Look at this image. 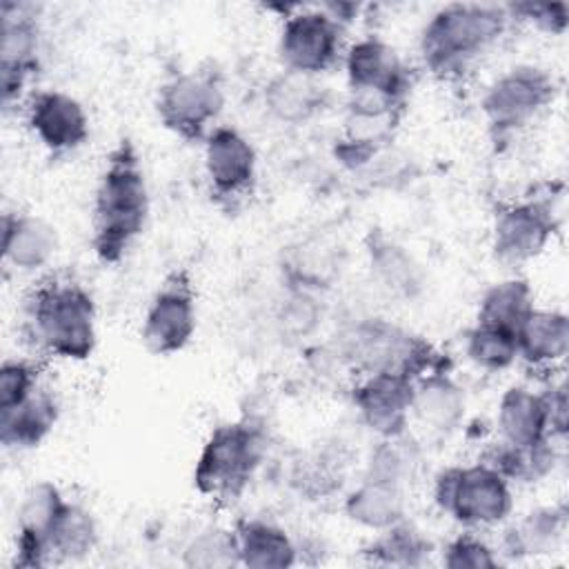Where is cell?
Segmentation results:
<instances>
[{"mask_svg": "<svg viewBox=\"0 0 569 569\" xmlns=\"http://www.w3.org/2000/svg\"><path fill=\"white\" fill-rule=\"evenodd\" d=\"M327 102V89L318 84V78L284 71L269 80L264 87L267 111L284 124H302L322 111Z\"/></svg>", "mask_w": 569, "mask_h": 569, "instance_id": "obj_27", "label": "cell"}, {"mask_svg": "<svg viewBox=\"0 0 569 569\" xmlns=\"http://www.w3.org/2000/svg\"><path fill=\"white\" fill-rule=\"evenodd\" d=\"M416 467V449L407 445V433L398 438H378L369 453L365 478L405 487Z\"/></svg>", "mask_w": 569, "mask_h": 569, "instance_id": "obj_33", "label": "cell"}, {"mask_svg": "<svg viewBox=\"0 0 569 569\" xmlns=\"http://www.w3.org/2000/svg\"><path fill=\"white\" fill-rule=\"evenodd\" d=\"M496 427L498 440L513 447H531L551 438L545 393L527 385H511L498 400Z\"/></svg>", "mask_w": 569, "mask_h": 569, "instance_id": "obj_22", "label": "cell"}, {"mask_svg": "<svg viewBox=\"0 0 569 569\" xmlns=\"http://www.w3.org/2000/svg\"><path fill=\"white\" fill-rule=\"evenodd\" d=\"M182 565L187 567H233L238 562V547L233 529L207 527L198 531L182 551Z\"/></svg>", "mask_w": 569, "mask_h": 569, "instance_id": "obj_34", "label": "cell"}, {"mask_svg": "<svg viewBox=\"0 0 569 569\" xmlns=\"http://www.w3.org/2000/svg\"><path fill=\"white\" fill-rule=\"evenodd\" d=\"M267 442V429L253 418L213 427L193 465L196 491L216 505H236L256 478Z\"/></svg>", "mask_w": 569, "mask_h": 569, "instance_id": "obj_4", "label": "cell"}, {"mask_svg": "<svg viewBox=\"0 0 569 569\" xmlns=\"http://www.w3.org/2000/svg\"><path fill=\"white\" fill-rule=\"evenodd\" d=\"M313 293L316 291L289 287V296L280 309V325L284 331H289L293 336H307L309 331L316 329L320 309H318V300Z\"/></svg>", "mask_w": 569, "mask_h": 569, "instance_id": "obj_37", "label": "cell"}, {"mask_svg": "<svg viewBox=\"0 0 569 569\" xmlns=\"http://www.w3.org/2000/svg\"><path fill=\"white\" fill-rule=\"evenodd\" d=\"M202 164L211 198L236 209L253 193L258 180V153L253 142L231 124H216L202 140Z\"/></svg>", "mask_w": 569, "mask_h": 569, "instance_id": "obj_12", "label": "cell"}, {"mask_svg": "<svg viewBox=\"0 0 569 569\" xmlns=\"http://www.w3.org/2000/svg\"><path fill=\"white\" fill-rule=\"evenodd\" d=\"M556 96V76L538 64H516L493 78L480 100L493 144H502L533 124Z\"/></svg>", "mask_w": 569, "mask_h": 569, "instance_id": "obj_7", "label": "cell"}, {"mask_svg": "<svg viewBox=\"0 0 569 569\" xmlns=\"http://www.w3.org/2000/svg\"><path fill=\"white\" fill-rule=\"evenodd\" d=\"M467 413V393L449 371V362L440 365L413 380L411 418L433 433H453Z\"/></svg>", "mask_w": 569, "mask_h": 569, "instance_id": "obj_18", "label": "cell"}, {"mask_svg": "<svg viewBox=\"0 0 569 569\" xmlns=\"http://www.w3.org/2000/svg\"><path fill=\"white\" fill-rule=\"evenodd\" d=\"M513 20H525L538 31L562 36L569 24V7L565 2H518L507 4Z\"/></svg>", "mask_w": 569, "mask_h": 569, "instance_id": "obj_38", "label": "cell"}, {"mask_svg": "<svg viewBox=\"0 0 569 569\" xmlns=\"http://www.w3.org/2000/svg\"><path fill=\"white\" fill-rule=\"evenodd\" d=\"M513 22L507 4L451 2L422 27L418 49L429 73L442 80L460 78L485 56Z\"/></svg>", "mask_w": 569, "mask_h": 569, "instance_id": "obj_3", "label": "cell"}, {"mask_svg": "<svg viewBox=\"0 0 569 569\" xmlns=\"http://www.w3.org/2000/svg\"><path fill=\"white\" fill-rule=\"evenodd\" d=\"M198 329V298L187 269H173L156 289L144 318L140 338L149 353H180Z\"/></svg>", "mask_w": 569, "mask_h": 569, "instance_id": "obj_10", "label": "cell"}, {"mask_svg": "<svg viewBox=\"0 0 569 569\" xmlns=\"http://www.w3.org/2000/svg\"><path fill=\"white\" fill-rule=\"evenodd\" d=\"M64 502H67V496L51 480H38L22 493L16 511L13 567L42 569L51 565L49 533Z\"/></svg>", "mask_w": 569, "mask_h": 569, "instance_id": "obj_17", "label": "cell"}, {"mask_svg": "<svg viewBox=\"0 0 569 569\" xmlns=\"http://www.w3.org/2000/svg\"><path fill=\"white\" fill-rule=\"evenodd\" d=\"M367 260L378 287L398 300H413L425 289V273L413 253L385 231H369Z\"/></svg>", "mask_w": 569, "mask_h": 569, "instance_id": "obj_21", "label": "cell"}, {"mask_svg": "<svg viewBox=\"0 0 569 569\" xmlns=\"http://www.w3.org/2000/svg\"><path fill=\"white\" fill-rule=\"evenodd\" d=\"M0 18V93L11 109L40 69V24L33 9L18 2H2Z\"/></svg>", "mask_w": 569, "mask_h": 569, "instance_id": "obj_13", "label": "cell"}, {"mask_svg": "<svg viewBox=\"0 0 569 569\" xmlns=\"http://www.w3.org/2000/svg\"><path fill=\"white\" fill-rule=\"evenodd\" d=\"M413 380L400 373H365L351 389L360 422L378 438H398L411 422Z\"/></svg>", "mask_w": 569, "mask_h": 569, "instance_id": "obj_15", "label": "cell"}, {"mask_svg": "<svg viewBox=\"0 0 569 569\" xmlns=\"http://www.w3.org/2000/svg\"><path fill=\"white\" fill-rule=\"evenodd\" d=\"M342 358L365 373H400L411 380L447 365V358L422 336L382 318L356 322L340 340Z\"/></svg>", "mask_w": 569, "mask_h": 569, "instance_id": "obj_5", "label": "cell"}, {"mask_svg": "<svg viewBox=\"0 0 569 569\" xmlns=\"http://www.w3.org/2000/svg\"><path fill=\"white\" fill-rule=\"evenodd\" d=\"M347 91H373L409 100L411 73L398 51L380 36H362L345 49Z\"/></svg>", "mask_w": 569, "mask_h": 569, "instance_id": "obj_16", "label": "cell"}, {"mask_svg": "<svg viewBox=\"0 0 569 569\" xmlns=\"http://www.w3.org/2000/svg\"><path fill=\"white\" fill-rule=\"evenodd\" d=\"M558 229L551 198H522L498 207L491 224V251L505 267H522L536 260Z\"/></svg>", "mask_w": 569, "mask_h": 569, "instance_id": "obj_11", "label": "cell"}, {"mask_svg": "<svg viewBox=\"0 0 569 569\" xmlns=\"http://www.w3.org/2000/svg\"><path fill=\"white\" fill-rule=\"evenodd\" d=\"M27 127L49 156L78 151L91 136L89 116L78 98L60 89H42L27 100Z\"/></svg>", "mask_w": 569, "mask_h": 569, "instance_id": "obj_14", "label": "cell"}, {"mask_svg": "<svg viewBox=\"0 0 569 569\" xmlns=\"http://www.w3.org/2000/svg\"><path fill=\"white\" fill-rule=\"evenodd\" d=\"M347 27L318 7H284L278 36V58L284 71L318 78L345 56Z\"/></svg>", "mask_w": 569, "mask_h": 569, "instance_id": "obj_9", "label": "cell"}, {"mask_svg": "<svg viewBox=\"0 0 569 569\" xmlns=\"http://www.w3.org/2000/svg\"><path fill=\"white\" fill-rule=\"evenodd\" d=\"M40 387V369L29 358H7L0 367V411L27 400Z\"/></svg>", "mask_w": 569, "mask_h": 569, "instance_id": "obj_36", "label": "cell"}, {"mask_svg": "<svg viewBox=\"0 0 569 569\" xmlns=\"http://www.w3.org/2000/svg\"><path fill=\"white\" fill-rule=\"evenodd\" d=\"M231 529L242 567L287 569L298 562L300 547L284 527L264 518H240Z\"/></svg>", "mask_w": 569, "mask_h": 569, "instance_id": "obj_24", "label": "cell"}, {"mask_svg": "<svg viewBox=\"0 0 569 569\" xmlns=\"http://www.w3.org/2000/svg\"><path fill=\"white\" fill-rule=\"evenodd\" d=\"M151 198L140 153L122 138L104 158L93 209L91 249L102 264H118L142 236L149 220Z\"/></svg>", "mask_w": 569, "mask_h": 569, "instance_id": "obj_1", "label": "cell"}, {"mask_svg": "<svg viewBox=\"0 0 569 569\" xmlns=\"http://www.w3.org/2000/svg\"><path fill=\"white\" fill-rule=\"evenodd\" d=\"M58 251V231L36 213L7 211L2 216V258L18 273L44 269Z\"/></svg>", "mask_w": 569, "mask_h": 569, "instance_id": "obj_19", "label": "cell"}, {"mask_svg": "<svg viewBox=\"0 0 569 569\" xmlns=\"http://www.w3.org/2000/svg\"><path fill=\"white\" fill-rule=\"evenodd\" d=\"M342 509L353 525L373 533L385 531L407 518L405 487L362 478L360 485L347 493Z\"/></svg>", "mask_w": 569, "mask_h": 569, "instance_id": "obj_26", "label": "cell"}, {"mask_svg": "<svg viewBox=\"0 0 569 569\" xmlns=\"http://www.w3.org/2000/svg\"><path fill=\"white\" fill-rule=\"evenodd\" d=\"M500 471L511 485H536L551 476L558 465V440L547 438L531 447H513L502 440L493 442L480 458Z\"/></svg>", "mask_w": 569, "mask_h": 569, "instance_id": "obj_28", "label": "cell"}, {"mask_svg": "<svg viewBox=\"0 0 569 569\" xmlns=\"http://www.w3.org/2000/svg\"><path fill=\"white\" fill-rule=\"evenodd\" d=\"M545 402H547V416H549V433L553 440L562 442L567 438V422H569V402H567V385L551 382L545 391Z\"/></svg>", "mask_w": 569, "mask_h": 569, "instance_id": "obj_39", "label": "cell"}, {"mask_svg": "<svg viewBox=\"0 0 569 569\" xmlns=\"http://www.w3.org/2000/svg\"><path fill=\"white\" fill-rule=\"evenodd\" d=\"M533 289L529 280L520 276H511L493 282L485 289L478 302L476 322L493 325L507 331H518L525 318L533 311Z\"/></svg>", "mask_w": 569, "mask_h": 569, "instance_id": "obj_30", "label": "cell"}, {"mask_svg": "<svg viewBox=\"0 0 569 569\" xmlns=\"http://www.w3.org/2000/svg\"><path fill=\"white\" fill-rule=\"evenodd\" d=\"M227 96L216 71L191 69L164 80L156 96L160 124L187 142H202L216 127Z\"/></svg>", "mask_w": 569, "mask_h": 569, "instance_id": "obj_8", "label": "cell"}, {"mask_svg": "<svg viewBox=\"0 0 569 569\" xmlns=\"http://www.w3.org/2000/svg\"><path fill=\"white\" fill-rule=\"evenodd\" d=\"M440 562L447 569H496L502 565L498 549H493L473 531H465L451 538L442 549Z\"/></svg>", "mask_w": 569, "mask_h": 569, "instance_id": "obj_35", "label": "cell"}, {"mask_svg": "<svg viewBox=\"0 0 569 569\" xmlns=\"http://www.w3.org/2000/svg\"><path fill=\"white\" fill-rule=\"evenodd\" d=\"M60 420V402L53 391L38 387L27 400L0 411V442L4 449L24 451L40 447Z\"/></svg>", "mask_w": 569, "mask_h": 569, "instance_id": "obj_23", "label": "cell"}, {"mask_svg": "<svg viewBox=\"0 0 569 569\" xmlns=\"http://www.w3.org/2000/svg\"><path fill=\"white\" fill-rule=\"evenodd\" d=\"M98 520L78 500L64 502L53 529L49 533V560L51 562H78L91 556L98 547Z\"/></svg>", "mask_w": 569, "mask_h": 569, "instance_id": "obj_29", "label": "cell"}, {"mask_svg": "<svg viewBox=\"0 0 569 569\" xmlns=\"http://www.w3.org/2000/svg\"><path fill=\"white\" fill-rule=\"evenodd\" d=\"M465 356L478 369L493 373L505 371L518 360L516 333L493 325L476 322L465 333Z\"/></svg>", "mask_w": 569, "mask_h": 569, "instance_id": "obj_32", "label": "cell"}, {"mask_svg": "<svg viewBox=\"0 0 569 569\" xmlns=\"http://www.w3.org/2000/svg\"><path fill=\"white\" fill-rule=\"evenodd\" d=\"M33 345L53 358L82 362L98 345V313L91 291L64 276L42 278L24 300Z\"/></svg>", "mask_w": 569, "mask_h": 569, "instance_id": "obj_2", "label": "cell"}, {"mask_svg": "<svg viewBox=\"0 0 569 569\" xmlns=\"http://www.w3.org/2000/svg\"><path fill=\"white\" fill-rule=\"evenodd\" d=\"M567 536V507L547 505L527 511L505 529L498 553L511 560L556 553Z\"/></svg>", "mask_w": 569, "mask_h": 569, "instance_id": "obj_20", "label": "cell"}, {"mask_svg": "<svg viewBox=\"0 0 569 569\" xmlns=\"http://www.w3.org/2000/svg\"><path fill=\"white\" fill-rule=\"evenodd\" d=\"M436 507L467 529H491L513 511L511 482L489 462L451 465L433 480Z\"/></svg>", "mask_w": 569, "mask_h": 569, "instance_id": "obj_6", "label": "cell"}, {"mask_svg": "<svg viewBox=\"0 0 569 569\" xmlns=\"http://www.w3.org/2000/svg\"><path fill=\"white\" fill-rule=\"evenodd\" d=\"M518 360L533 369H553L569 351V318L558 309H538L516 331Z\"/></svg>", "mask_w": 569, "mask_h": 569, "instance_id": "obj_25", "label": "cell"}, {"mask_svg": "<svg viewBox=\"0 0 569 569\" xmlns=\"http://www.w3.org/2000/svg\"><path fill=\"white\" fill-rule=\"evenodd\" d=\"M431 553V540L407 518L378 531V536L362 547V556L382 567H422L429 562Z\"/></svg>", "mask_w": 569, "mask_h": 569, "instance_id": "obj_31", "label": "cell"}]
</instances>
